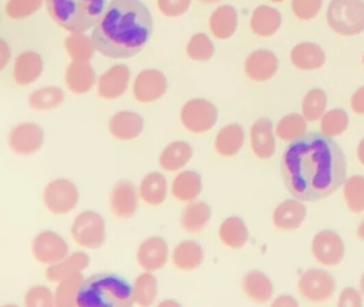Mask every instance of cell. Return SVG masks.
<instances>
[{
    "label": "cell",
    "mask_w": 364,
    "mask_h": 307,
    "mask_svg": "<svg viewBox=\"0 0 364 307\" xmlns=\"http://www.w3.org/2000/svg\"><path fill=\"white\" fill-rule=\"evenodd\" d=\"M168 192V183L161 172H149L139 183V196L149 206L164 203Z\"/></svg>",
    "instance_id": "obj_33"
},
{
    "label": "cell",
    "mask_w": 364,
    "mask_h": 307,
    "mask_svg": "<svg viewBox=\"0 0 364 307\" xmlns=\"http://www.w3.org/2000/svg\"><path fill=\"white\" fill-rule=\"evenodd\" d=\"M84 281V277L81 271H75L63 280L58 281L55 296H54V304L58 307H73L77 306V293Z\"/></svg>",
    "instance_id": "obj_36"
},
{
    "label": "cell",
    "mask_w": 364,
    "mask_h": 307,
    "mask_svg": "<svg viewBox=\"0 0 364 307\" xmlns=\"http://www.w3.org/2000/svg\"><path fill=\"white\" fill-rule=\"evenodd\" d=\"M212 210L202 200H191L181 213L179 225L186 233H199L208 225Z\"/></svg>",
    "instance_id": "obj_30"
},
{
    "label": "cell",
    "mask_w": 364,
    "mask_h": 307,
    "mask_svg": "<svg viewBox=\"0 0 364 307\" xmlns=\"http://www.w3.org/2000/svg\"><path fill=\"white\" fill-rule=\"evenodd\" d=\"M24 304L27 307H51L54 304V296L46 286H33L24 294Z\"/></svg>",
    "instance_id": "obj_45"
},
{
    "label": "cell",
    "mask_w": 364,
    "mask_h": 307,
    "mask_svg": "<svg viewBox=\"0 0 364 307\" xmlns=\"http://www.w3.org/2000/svg\"><path fill=\"white\" fill-rule=\"evenodd\" d=\"M31 254L37 262L50 266L68 256V244L55 232L44 230L33 239Z\"/></svg>",
    "instance_id": "obj_10"
},
{
    "label": "cell",
    "mask_w": 364,
    "mask_h": 307,
    "mask_svg": "<svg viewBox=\"0 0 364 307\" xmlns=\"http://www.w3.org/2000/svg\"><path fill=\"white\" fill-rule=\"evenodd\" d=\"M323 0H291L293 14L300 20H311L317 16Z\"/></svg>",
    "instance_id": "obj_46"
},
{
    "label": "cell",
    "mask_w": 364,
    "mask_h": 307,
    "mask_svg": "<svg viewBox=\"0 0 364 307\" xmlns=\"http://www.w3.org/2000/svg\"><path fill=\"white\" fill-rule=\"evenodd\" d=\"M333 31L341 36H354L364 31L363 0H331L326 14Z\"/></svg>",
    "instance_id": "obj_5"
},
{
    "label": "cell",
    "mask_w": 364,
    "mask_h": 307,
    "mask_svg": "<svg viewBox=\"0 0 364 307\" xmlns=\"http://www.w3.org/2000/svg\"><path fill=\"white\" fill-rule=\"evenodd\" d=\"M134 303V289L128 280L111 273H97L84 279L77 293L80 307H129Z\"/></svg>",
    "instance_id": "obj_3"
},
{
    "label": "cell",
    "mask_w": 364,
    "mask_h": 307,
    "mask_svg": "<svg viewBox=\"0 0 364 307\" xmlns=\"http://www.w3.org/2000/svg\"><path fill=\"white\" fill-rule=\"evenodd\" d=\"M219 239L229 249H240L249 239L245 222L239 216L226 217L219 227Z\"/></svg>",
    "instance_id": "obj_34"
},
{
    "label": "cell",
    "mask_w": 364,
    "mask_h": 307,
    "mask_svg": "<svg viewBox=\"0 0 364 307\" xmlns=\"http://www.w3.org/2000/svg\"><path fill=\"white\" fill-rule=\"evenodd\" d=\"M307 215L306 206L300 199H286L273 212V225L286 232L296 230L301 226Z\"/></svg>",
    "instance_id": "obj_20"
},
{
    "label": "cell",
    "mask_w": 364,
    "mask_h": 307,
    "mask_svg": "<svg viewBox=\"0 0 364 307\" xmlns=\"http://www.w3.org/2000/svg\"><path fill=\"white\" fill-rule=\"evenodd\" d=\"M280 171L290 195L304 202H316L328 198L346 182L347 159L331 136L306 132L289 144Z\"/></svg>",
    "instance_id": "obj_1"
},
{
    "label": "cell",
    "mask_w": 364,
    "mask_h": 307,
    "mask_svg": "<svg viewBox=\"0 0 364 307\" xmlns=\"http://www.w3.org/2000/svg\"><path fill=\"white\" fill-rule=\"evenodd\" d=\"M250 146L259 159H269L276 151L273 124L269 118L256 119L250 128Z\"/></svg>",
    "instance_id": "obj_18"
},
{
    "label": "cell",
    "mask_w": 364,
    "mask_h": 307,
    "mask_svg": "<svg viewBox=\"0 0 364 307\" xmlns=\"http://www.w3.org/2000/svg\"><path fill=\"white\" fill-rule=\"evenodd\" d=\"M139 190L132 182L119 179L109 195V210L118 219H131L138 210Z\"/></svg>",
    "instance_id": "obj_14"
},
{
    "label": "cell",
    "mask_w": 364,
    "mask_h": 307,
    "mask_svg": "<svg viewBox=\"0 0 364 307\" xmlns=\"http://www.w3.org/2000/svg\"><path fill=\"white\" fill-rule=\"evenodd\" d=\"M306 118L303 117V114H297V112H291L284 115L276 125V135L282 139V141H287L291 142L300 136H303L306 134L307 129V124H306Z\"/></svg>",
    "instance_id": "obj_39"
},
{
    "label": "cell",
    "mask_w": 364,
    "mask_h": 307,
    "mask_svg": "<svg viewBox=\"0 0 364 307\" xmlns=\"http://www.w3.org/2000/svg\"><path fill=\"white\" fill-rule=\"evenodd\" d=\"M64 47L70 58L74 61H90L94 51L97 50L92 38L85 36L82 31L71 33L65 38Z\"/></svg>",
    "instance_id": "obj_37"
},
{
    "label": "cell",
    "mask_w": 364,
    "mask_h": 307,
    "mask_svg": "<svg viewBox=\"0 0 364 307\" xmlns=\"http://www.w3.org/2000/svg\"><path fill=\"white\" fill-rule=\"evenodd\" d=\"M245 142V131L239 124L222 126L215 138V151L223 158H232L239 154Z\"/></svg>",
    "instance_id": "obj_26"
},
{
    "label": "cell",
    "mask_w": 364,
    "mask_h": 307,
    "mask_svg": "<svg viewBox=\"0 0 364 307\" xmlns=\"http://www.w3.org/2000/svg\"><path fill=\"white\" fill-rule=\"evenodd\" d=\"M279 68V60L276 54L266 48L252 51L245 61V74L255 82H263L276 74Z\"/></svg>",
    "instance_id": "obj_15"
},
{
    "label": "cell",
    "mask_w": 364,
    "mask_h": 307,
    "mask_svg": "<svg viewBox=\"0 0 364 307\" xmlns=\"http://www.w3.org/2000/svg\"><path fill=\"white\" fill-rule=\"evenodd\" d=\"M290 61L299 70L311 71L320 68L326 63V54L318 44L303 41L291 48Z\"/></svg>",
    "instance_id": "obj_23"
},
{
    "label": "cell",
    "mask_w": 364,
    "mask_h": 307,
    "mask_svg": "<svg viewBox=\"0 0 364 307\" xmlns=\"http://www.w3.org/2000/svg\"><path fill=\"white\" fill-rule=\"evenodd\" d=\"M311 253L323 266H337L344 257V243L338 233L330 229L320 230L311 240Z\"/></svg>",
    "instance_id": "obj_12"
},
{
    "label": "cell",
    "mask_w": 364,
    "mask_h": 307,
    "mask_svg": "<svg viewBox=\"0 0 364 307\" xmlns=\"http://www.w3.org/2000/svg\"><path fill=\"white\" fill-rule=\"evenodd\" d=\"M272 306H297V301L291 296L283 294V296H279L276 300H273Z\"/></svg>",
    "instance_id": "obj_51"
},
{
    "label": "cell",
    "mask_w": 364,
    "mask_h": 307,
    "mask_svg": "<svg viewBox=\"0 0 364 307\" xmlns=\"http://www.w3.org/2000/svg\"><path fill=\"white\" fill-rule=\"evenodd\" d=\"M350 107L355 114L364 115V85L353 92L350 98Z\"/></svg>",
    "instance_id": "obj_49"
},
{
    "label": "cell",
    "mask_w": 364,
    "mask_h": 307,
    "mask_svg": "<svg viewBox=\"0 0 364 307\" xmlns=\"http://www.w3.org/2000/svg\"><path fill=\"white\" fill-rule=\"evenodd\" d=\"M282 26V14L272 6H257L250 17V28L259 37L273 36Z\"/></svg>",
    "instance_id": "obj_29"
},
{
    "label": "cell",
    "mask_w": 364,
    "mask_h": 307,
    "mask_svg": "<svg viewBox=\"0 0 364 307\" xmlns=\"http://www.w3.org/2000/svg\"><path fill=\"white\" fill-rule=\"evenodd\" d=\"M107 0H46L50 17L64 30L87 31L104 14Z\"/></svg>",
    "instance_id": "obj_4"
},
{
    "label": "cell",
    "mask_w": 364,
    "mask_h": 307,
    "mask_svg": "<svg viewBox=\"0 0 364 307\" xmlns=\"http://www.w3.org/2000/svg\"><path fill=\"white\" fill-rule=\"evenodd\" d=\"M357 236H358L360 240L364 242V219L361 220V223H360L358 227H357Z\"/></svg>",
    "instance_id": "obj_53"
},
{
    "label": "cell",
    "mask_w": 364,
    "mask_h": 307,
    "mask_svg": "<svg viewBox=\"0 0 364 307\" xmlns=\"http://www.w3.org/2000/svg\"><path fill=\"white\" fill-rule=\"evenodd\" d=\"M144 118L134 111H119L108 121V132L118 141H132L141 135Z\"/></svg>",
    "instance_id": "obj_19"
},
{
    "label": "cell",
    "mask_w": 364,
    "mask_h": 307,
    "mask_svg": "<svg viewBox=\"0 0 364 307\" xmlns=\"http://www.w3.org/2000/svg\"><path fill=\"white\" fill-rule=\"evenodd\" d=\"M205 259L202 246L195 240H183L172 252V263L181 271H193Z\"/></svg>",
    "instance_id": "obj_28"
},
{
    "label": "cell",
    "mask_w": 364,
    "mask_h": 307,
    "mask_svg": "<svg viewBox=\"0 0 364 307\" xmlns=\"http://www.w3.org/2000/svg\"><path fill=\"white\" fill-rule=\"evenodd\" d=\"M202 192V178L195 171L179 172L172 182V195L181 202L195 200Z\"/></svg>",
    "instance_id": "obj_32"
},
{
    "label": "cell",
    "mask_w": 364,
    "mask_h": 307,
    "mask_svg": "<svg viewBox=\"0 0 364 307\" xmlns=\"http://www.w3.org/2000/svg\"><path fill=\"white\" fill-rule=\"evenodd\" d=\"M43 72V58L36 51H23L17 55L13 67V77L17 85L33 84Z\"/></svg>",
    "instance_id": "obj_22"
},
{
    "label": "cell",
    "mask_w": 364,
    "mask_h": 307,
    "mask_svg": "<svg viewBox=\"0 0 364 307\" xmlns=\"http://www.w3.org/2000/svg\"><path fill=\"white\" fill-rule=\"evenodd\" d=\"M168 244L159 236H151L141 242L136 249V263L148 271L162 269L168 260Z\"/></svg>",
    "instance_id": "obj_17"
},
{
    "label": "cell",
    "mask_w": 364,
    "mask_h": 307,
    "mask_svg": "<svg viewBox=\"0 0 364 307\" xmlns=\"http://www.w3.org/2000/svg\"><path fill=\"white\" fill-rule=\"evenodd\" d=\"M357 158L360 161V163L364 166V138L360 141L358 148H357Z\"/></svg>",
    "instance_id": "obj_52"
},
{
    "label": "cell",
    "mask_w": 364,
    "mask_h": 307,
    "mask_svg": "<svg viewBox=\"0 0 364 307\" xmlns=\"http://www.w3.org/2000/svg\"><path fill=\"white\" fill-rule=\"evenodd\" d=\"M64 101V92L60 87L47 85L33 91L28 95V105L34 111H50L60 107Z\"/></svg>",
    "instance_id": "obj_35"
},
{
    "label": "cell",
    "mask_w": 364,
    "mask_h": 307,
    "mask_svg": "<svg viewBox=\"0 0 364 307\" xmlns=\"http://www.w3.org/2000/svg\"><path fill=\"white\" fill-rule=\"evenodd\" d=\"M199 1L206 3V4H213V3H218V1H220V0H199Z\"/></svg>",
    "instance_id": "obj_56"
},
{
    "label": "cell",
    "mask_w": 364,
    "mask_h": 307,
    "mask_svg": "<svg viewBox=\"0 0 364 307\" xmlns=\"http://www.w3.org/2000/svg\"><path fill=\"white\" fill-rule=\"evenodd\" d=\"M44 0H9L4 7L7 17L13 20H23L33 16L43 6Z\"/></svg>",
    "instance_id": "obj_44"
},
{
    "label": "cell",
    "mask_w": 364,
    "mask_h": 307,
    "mask_svg": "<svg viewBox=\"0 0 364 307\" xmlns=\"http://www.w3.org/2000/svg\"><path fill=\"white\" fill-rule=\"evenodd\" d=\"M181 124L192 134L210 131L218 121V108L208 99L193 98L183 104L179 112Z\"/></svg>",
    "instance_id": "obj_7"
},
{
    "label": "cell",
    "mask_w": 364,
    "mask_h": 307,
    "mask_svg": "<svg viewBox=\"0 0 364 307\" xmlns=\"http://www.w3.org/2000/svg\"><path fill=\"white\" fill-rule=\"evenodd\" d=\"M193 149L188 142L173 141L162 149L158 163L166 172H178L191 161Z\"/></svg>",
    "instance_id": "obj_27"
},
{
    "label": "cell",
    "mask_w": 364,
    "mask_h": 307,
    "mask_svg": "<svg viewBox=\"0 0 364 307\" xmlns=\"http://www.w3.org/2000/svg\"><path fill=\"white\" fill-rule=\"evenodd\" d=\"M191 0H158L159 11L166 17H179L188 11Z\"/></svg>",
    "instance_id": "obj_47"
},
{
    "label": "cell",
    "mask_w": 364,
    "mask_h": 307,
    "mask_svg": "<svg viewBox=\"0 0 364 307\" xmlns=\"http://www.w3.org/2000/svg\"><path fill=\"white\" fill-rule=\"evenodd\" d=\"M73 240L84 249H98L105 242V220L94 210H84L71 225Z\"/></svg>",
    "instance_id": "obj_6"
},
{
    "label": "cell",
    "mask_w": 364,
    "mask_h": 307,
    "mask_svg": "<svg viewBox=\"0 0 364 307\" xmlns=\"http://www.w3.org/2000/svg\"><path fill=\"white\" fill-rule=\"evenodd\" d=\"M343 195L347 208L353 213L364 212V176L353 175L343 183Z\"/></svg>",
    "instance_id": "obj_40"
},
{
    "label": "cell",
    "mask_w": 364,
    "mask_h": 307,
    "mask_svg": "<svg viewBox=\"0 0 364 307\" xmlns=\"http://www.w3.org/2000/svg\"><path fill=\"white\" fill-rule=\"evenodd\" d=\"M161 306H179V303L173 301V300H165L161 303Z\"/></svg>",
    "instance_id": "obj_54"
},
{
    "label": "cell",
    "mask_w": 364,
    "mask_h": 307,
    "mask_svg": "<svg viewBox=\"0 0 364 307\" xmlns=\"http://www.w3.org/2000/svg\"><path fill=\"white\" fill-rule=\"evenodd\" d=\"M9 148L18 155L36 154L44 144V131L34 122L17 124L9 134Z\"/></svg>",
    "instance_id": "obj_13"
},
{
    "label": "cell",
    "mask_w": 364,
    "mask_h": 307,
    "mask_svg": "<svg viewBox=\"0 0 364 307\" xmlns=\"http://www.w3.org/2000/svg\"><path fill=\"white\" fill-rule=\"evenodd\" d=\"M186 54L193 61H208L215 54V45L205 33H196L186 44Z\"/></svg>",
    "instance_id": "obj_43"
},
{
    "label": "cell",
    "mask_w": 364,
    "mask_h": 307,
    "mask_svg": "<svg viewBox=\"0 0 364 307\" xmlns=\"http://www.w3.org/2000/svg\"><path fill=\"white\" fill-rule=\"evenodd\" d=\"M88 264L90 256L84 252H75L63 259L61 262L50 264L46 270V279L51 283H57L75 271H82L84 269L88 267Z\"/></svg>",
    "instance_id": "obj_31"
},
{
    "label": "cell",
    "mask_w": 364,
    "mask_h": 307,
    "mask_svg": "<svg viewBox=\"0 0 364 307\" xmlns=\"http://www.w3.org/2000/svg\"><path fill=\"white\" fill-rule=\"evenodd\" d=\"M242 291L245 296L256 303H264L273 297V283L260 270L247 271L240 281Z\"/></svg>",
    "instance_id": "obj_24"
},
{
    "label": "cell",
    "mask_w": 364,
    "mask_h": 307,
    "mask_svg": "<svg viewBox=\"0 0 364 307\" xmlns=\"http://www.w3.org/2000/svg\"><path fill=\"white\" fill-rule=\"evenodd\" d=\"M299 293L303 298L314 303L324 301L334 294V277L321 269H309L299 279Z\"/></svg>",
    "instance_id": "obj_9"
},
{
    "label": "cell",
    "mask_w": 364,
    "mask_h": 307,
    "mask_svg": "<svg viewBox=\"0 0 364 307\" xmlns=\"http://www.w3.org/2000/svg\"><path fill=\"white\" fill-rule=\"evenodd\" d=\"M64 81L67 88L74 94L88 92L97 81L94 68L88 61H71L65 70Z\"/></svg>",
    "instance_id": "obj_21"
},
{
    "label": "cell",
    "mask_w": 364,
    "mask_h": 307,
    "mask_svg": "<svg viewBox=\"0 0 364 307\" xmlns=\"http://www.w3.org/2000/svg\"><path fill=\"white\" fill-rule=\"evenodd\" d=\"M237 28V11L230 4H222L209 17V30L218 40L230 38Z\"/></svg>",
    "instance_id": "obj_25"
},
{
    "label": "cell",
    "mask_w": 364,
    "mask_h": 307,
    "mask_svg": "<svg viewBox=\"0 0 364 307\" xmlns=\"http://www.w3.org/2000/svg\"><path fill=\"white\" fill-rule=\"evenodd\" d=\"M270 1H273V3H282V1H284V0H270Z\"/></svg>",
    "instance_id": "obj_57"
},
{
    "label": "cell",
    "mask_w": 364,
    "mask_h": 307,
    "mask_svg": "<svg viewBox=\"0 0 364 307\" xmlns=\"http://www.w3.org/2000/svg\"><path fill=\"white\" fill-rule=\"evenodd\" d=\"M327 107V94L321 88H311L306 92L301 101V114L303 117L314 122L324 115Z\"/></svg>",
    "instance_id": "obj_41"
},
{
    "label": "cell",
    "mask_w": 364,
    "mask_h": 307,
    "mask_svg": "<svg viewBox=\"0 0 364 307\" xmlns=\"http://www.w3.org/2000/svg\"><path fill=\"white\" fill-rule=\"evenodd\" d=\"M348 128V115L343 108H333L320 118L321 134L327 136H338Z\"/></svg>",
    "instance_id": "obj_42"
},
{
    "label": "cell",
    "mask_w": 364,
    "mask_h": 307,
    "mask_svg": "<svg viewBox=\"0 0 364 307\" xmlns=\"http://www.w3.org/2000/svg\"><path fill=\"white\" fill-rule=\"evenodd\" d=\"M80 193L73 181L57 178L47 183L43 190V203L54 215H67L75 209Z\"/></svg>",
    "instance_id": "obj_8"
},
{
    "label": "cell",
    "mask_w": 364,
    "mask_h": 307,
    "mask_svg": "<svg viewBox=\"0 0 364 307\" xmlns=\"http://www.w3.org/2000/svg\"><path fill=\"white\" fill-rule=\"evenodd\" d=\"M168 81L162 71L155 68L142 70L132 82V95L141 104H151L166 92Z\"/></svg>",
    "instance_id": "obj_11"
},
{
    "label": "cell",
    "mask_w": 364,
    "mask_h": 307,
    "mask_svg": "<svg viewBox=\"0 0 364 307\" xmlns=\"http://www.w3.org/2000/svg\"><path fill=\"white\" fill-rule=\"evenodd\" d=\"M152 30L151 11L141 0H111L91 38L102 55L129 58L145 47Z\"/></svg>",
    "instance_id": "obj_2"
},
{
    "label": "cell",
    "mask_w": 364,
    "mask_h": 307,
    "mask_svg": "<svg viewBox=\"0 0 364 307\" xmlns=\"http://www.w3.org/2000/svg\"><path fill=\"white\" fill-rule=\"evenodd\" d=\"M132 289L136 304L144 307L152 306L158 294V280L151 271L145 270L135 279Z\"/></svg>",
    "instance_id": "obj_38"
},
{
    "label": "cell",
    "mask_w": 364,
    "mask_h": 307,
    "mask_svg": "<svg viewBox=\"0 0 364 307\" xmlns=\"http://www.w3.org/2000/svg\"><path fill=\"white\" fill-rule=\"evenodd\" d=\"M360 291H361V294H363V297H364V273H363L361 280H360Z\"/></svg>",
    "instance_id": "obj_55"
},
{
    "label": "cell",
    "mask_w": 364,
    "mask_h": 307,
    "mask_svg": "<svg viewBox=\"0 0 364 307\" xmlns=\"http://www.w3.org/2000/svg\"><path fill=\"white\" fill-rule=\"evenodd\" d=\"M340 307H360L363 306V294L354 287H346L338 296Z\"/></svg>",
    "instance_id": "obj_48"
},
{
    "label": "cell",
    "mask_w": 364,
    "mask_h": 307,
    "mask_svg": "<svg viewBox=\"0 0 364 307\" xmlns=\"http://www.w3.org/2000/svg\"><path fill=\"white\" fill-rule=\"evenodd\" d=\"M10 58V48L4 40L0 41V68L3 70Z\"/></svg>",
    "instance_id": "obj_50"
},
{
    "label": "cell",
    "mask_w": 364,
    "mask_h": 307,
    "mask_svg": "<svg viewBox=\"0 0 364 307\" xmlns=\"http://www.w3.org/2000/svg\"><path fill=\"white\" fill-rule=\"evenodd\" d=\"M363 64H364V55H363Z\"/></svg>",
    "instance_id": "obj_58"
},
{
    "label": "cell",
    "mask_w": 364,
    "mask_h": 307,
    "mask_svg": "<svg viewBox=\"0 0 364 307\" xmlns=\"http://www.w3.org/2000/svg\"><path fill=\"white\" fill-rule=\"evenodd\" d=\"M131 72L125 64H115L102 72L97 81V92L102 99H117L119 98L129 81Z\"/></svg>",
    "instance_id": "obj_16"
}]
</instances>
